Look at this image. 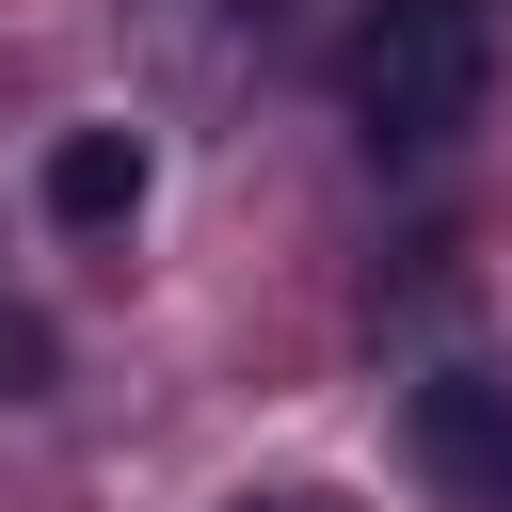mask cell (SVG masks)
Masks as SVG:
<instances>
[{
  "mask_svg": "<svg viewBox=\"0 0 512 512\" xmlns=\"http://www.w3.org/2000/svg\"><path fill=\"white\" fill-rule=\"evenodd\" d=\"M480 80H496V16L480 0H368L352 16V128L384 160H448L480 128Z\"/></svg>",
  "mask_w": 512,
  "mask_h": 512,
  "instance_id": "1",
  "label": "cell"
},
{
  "mask_svg": "<svg viewBox=\"0 0 512 512\" xmlns=\"http://www.w3.org/2000/svg\"><path fill=\"white\" fill-rule=\"evenodd\" d=\"M32 208H48L64 240H112V224L144 208V128H64V144L32 160Z\"/></svg>",
  "mask_w": 512,
  "mask_h": 512,
  "instance_id": "3",
  "label": "cell"
},
{
  "mask_svg": "<svg viewBox=\"0 0 512 512\" xmlns=\"http://www.w3.org/2000/svg\"><path fill=\"white\" fill-rule=\"evenodd\" d=\"M272 512H288V496H272Z\"/></svg>",
  "mask_w": 512,
  "mask_h": 512,
  "instance_id": "4",
  "label": "cell"
},
{
  "mask_svg": "<svg viewBox=\"0 0 512 512\" xmlns=\"http://www.w3.org/2000/svg\"><path fill=\"white\" fill-rule=\"evenodd\" d=\"M416 464H432L464 512H512V384H496V368H432V384H416Z\"/></svg>",
  "mask_w": 512,
  "mask_h": 512,
  "instance_id": "2",
  "label": "cell"
}]
</instances>
